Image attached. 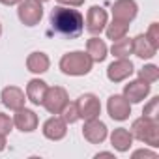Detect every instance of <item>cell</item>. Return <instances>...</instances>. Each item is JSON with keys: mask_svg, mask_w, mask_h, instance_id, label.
I'll list each match as a JSON object with an SVG mask.
<instances>
[{"mask_svg": "<svg viewBox=\"0 0 159 159\" xmlns=\"http://www.w3.org/2000/svg\"><path fill=\"white\" fill-rule=\"evenodd\" d=\"M51 26L54 28V32L66 38H77L84 28V19L79 10L58 6L51 13Z\"/></svg>", "mask_w": 159, "mask_h": 159, "instance_id": "6da1fadb", "label": "cell"}, {"mask_svg": "<svg viewBox=\"0 0 159 159\" xmlns=\"http://www.w3.org/2000/svg\"><path fill=\"white\" fill-rule=\"evenodd\" d=\"M92 58L88 56V52L84 51H73L67 52L60 58V69L64 75H71V77H83L88 75L92 71Z\"/></svg>", "mask_w": 159, "mask_h": 159, "instance_id": "7a4b0ae2", "label": "cell"}, {"mask_svg": "<svg viewBox=\"0 0 159 159\" xmlns=\"http://www.w3.org/2000/svg\"><path fill=\"white\" fill-rule=\"evenodd\" d=\"M131 135H133V139H137L152 148H157L159 146V120H152L146 116L137 118L131 125Z\"/></svg>", "mask_w": 159, "mask_h": 159, "instance_id": "3957f363", "label": "cell"}, {"mask_svg": "<svg viewBox=\"0 0 159 159\" xmlns=\"http://www.w3.org/2000/svg\"><path fill=\"white\" fill-rule=\"evenodd\" d=\"M17 15L25 26H36L43 17V6L38 0H21Z\"/></svg>", "mask_w": 159, "mask_h": 159, "instance_id": "277c9868", "label": "cell"}, {"mask_svg": "<svg viewBox=\"0 0 159 159\" xmlns=\"http://www.w3.org/2000/svg\"><path fill=\"white\" fill-rule=\"evenodd\" d=\"M67 101H69V96H67V92H66L62 86H51V88H47L41 105L45 107L47 112H51V114H60Z\"/></svg>", "mask_w": 159, "mask_h": 159, "instance_id": "5b68a950", "label": "cell"}, {"mask_svg": "<svg viewBox=\"0 0 159 159\" xmlns=\"http://www.w3.org/2000/svg\"><path fill=\"white\" fill-rule=\"evenodd\" d=\"M77 112H79V120H94V118H99L101 114V103L98 99V96L94 94H84L81 96L77 101Z\"/></svg>", "mask_w": 159, "mask_h": 159, "instance_id": "8992f818", "label": "cell"}, {"mask_svg": "<svg viewBox=\"0 0 159 159\" xmlns=\"http://www.w3.org/2000/svg\"><path fill=\"white\" fill-rule=\"evenodd\" d=\"M107 111H109V116L116 122H124L129 118L131 114V103L122 96V94H114L109 98L107 101Z\"/></svg>", "mask_w": 159, "mask_h": 159, "instance_id": "52a82bcc", "label": "cell"}, {"mask_svg": "<svg viewBox=\"0 0 159 159\" xmlns=\"http://www.w3.org/2000/svg\"><path fill=\"white\" fill-rule=\"evenodd\" d=\"M133 71H135V67L129 58H118L107 67V77L111 83H122L127 77L133 75Z\"/></svg>", "mask_w": 159, "mask_h": 159, "instance_id": "ba28073f", "label": "cell"}, {"mask_svg": "<svg viewBox=\"0 0 159 159\" xmlns=\"http://www.w3.org/2000/svg\"><path fill=\"white\" fill-rule=\"evenodd\" d=\"M11 120H13V125H15L19 131H23V133H32V131H36V129H38V124H39V122H38V114H36L34 111L26 109V107L17 109Z\"/></svg>", "mask_w": 159, "mask_h": 159, "instance_id": "9c48e42d", "label": "cell"}, {"mask_svg": "<svg viewBox=\"0 0 159 159\" xmlns=\"http://www.w3.org/2000/svg\"><path fill=\"white\" fill-rule=\"evenodd\" d=\"M109 135V129L107 125L99 120V118H94V120H86L84 122V127H83V137L90 142V144H101Z\"/></svg>", "mask_w": 159, "mask_h": 159, "instance_id": "30bf717a", "label": "cell"}, {"mask_svg": "<svg viewBox=\"0 0 159 159\" xmlns=\"http://www.w3.org/2000/svg\"><path fill=\"white\" fill-rule=\"evenodd\" d=\"M107 26V11L101 6H92L86 13V30L94 36L101 34Z\"/></svg>", "mask_w": 159, "mask_h": 159, "instance_id": "8fae6325", "label": "cell"}, {"mask_svg": "<svg viewBox=\"0 0 159 159\" xmlns=\"http://www.w3.org/2000/svg\"><path fill=\"white\" fill-rule=\"evenodd\" d=\"M139 6L135 0H116L112 4V19L116 21H124V23H131L137 17Z\"/></svg>", "mask_w": 159, "mask_h": 159, "instance_id": "7c38bea8", "label": "cell"}, {"mask_svg": "<svg viewBox=\"0 0 159 159\" xmlns=\"http://www.w3.org/2000/svg\"><path fill=\"white\" fill-rule=\"evenodd\" d=\"M0 99H2V105L6 109H11V111H17L21 107H25L26 103V96L21 88L17 86H6L0 94Z\"/></svg>", "mask_w": 159, "mask_h": 159, "instance_id": "4fadbf2b", "label": "cell"}, {"mask_svg": "<svg viewBox=\"0 0 159 159\" xmlns=\"http://www.w3.org/2000/svg\"><path fill=\"white\" fill-rule=\"evenodd\" d=\"M150 94V84L137 79V81H131L129 84L124 86V98L129 101V103H140L144 98H148Z\"/></svg>", "mask_w": 159, "mask_h": 159, "instance_id": "5bb4252c", "label": "cell"}, {"mask_svg": "<svg viewBox=\"0 0 159 159\" xmlns=\"http://www.w3.org/2000/svg\"><path fill=\"white\" fill-rule=\"evenodd\" d=\"M43 135L49 140H62L67 133V124L62 120V116H52L43 124Z\"/></svg>", "mask_w": 159, "mask_h": 159, "instance_id": "9a60e30c", "label": "cell"}, {"mask_svg": "<svg viewBox=\"0 0 159 159\" xmlns=\"http://www.w3.org/2000/svg\"><path fill=\"white\" fill-rule=\"evenodd\" d=\"M131 41H133V54H137L139 58L150 60V58H153V56L157 54V47H155L144 34L137 36V38L131 39Z\"/></svg>", "mask_w": 159, "mask_h": 159, "instance_id": "2e32d148", "label": "cell"}, {"mask_svg": "<svg viewBox=\"0 0 159 159\" xmlns=\"http://www.w3.org/2000/svg\"><path fill=\"white\" fill-rule=\"evenodd\" d=\"M111 144L116 152H129V148L133 146V135L129 129L125 127H118L111 133Z\"/></svg>", "mask_w": 159, "mask_h": 159, "instance_id": "e0dca14e", "label": "cell"}, {"mask_svg": "<svg viewBox=\"0 0 159 159\" xmlns=\"http://www.w3.org/2000/svg\"><path fill=\"white\" fill-rule=\"evenodd\" d=\"M47 83L41 81V79H32V81L26 84V99L34 105H41L45 92H47Z\"/></svg>", "mask_w": 159, "mask_h": 159, "instance_id": "ac0fdd59", "label": "cell"}, {"mask_svg": "<svg viewBox=\"0 0 159 159\" xmlns=\"http://www.w3.org/2000/svg\"><path fill=\"white\" fill-rule=\"evenodd\" d=\"M49 66H51V60H49V56H47L45 52H41V51L30 52L28 58H26V67H28V71H32V73H36V75L45 73V71L49 69Z\"/></svg>", "mask_w": 159, "mask_h": 159, "instance_id": "d6986e66", "label": "cell"}, {"mask_svg": "<svg viewBox=\"0 0 159 159\" xmlns=\"http://www.w3.org/2000/svg\"><path fill=\"white\" fill-rule=\"evenodd\" d=\"M86 52H88V56L92 58V62H103V60L107 58L109 49H107V45H105L103 39H99V38H90V39L86 41Z\"/></svg>", "mask_w": 159, "mask_h": 159, "instance_id": "ffe728a7", "label": "cell"}, {"mask_svg": "<svg viewBox=\"0 0 159 159\" xmlns=\"http://www.w3.org/2000/svg\"><path fill=\"white\" fill-rule=\"evenodd\" d=\"M127 30H129V23L116 21V19H112V23H111V25L107 23V26H105L107 38L112 39V41H118V39L125 38V36H127Z\"/></svg>", "mask_w": 159, "mask_h": 159, "instance_id": "44dd1931", "label": "cell"}, {"mask_svg": "<svg viewBox=\"0 0 159 159\" xmlns=\"http://www.w3.org/2000/svg\"><path fill=\"white\" fill-rule=\"evenodd\" d=\"M111 52L116 58H129V54H133V41L127 39V38H122L118 41H112Z\"/></svg>", "mask_w": 159, "mask_h": 159, "instance_id": "7402d4cb", "label": "cell"}, {"mask_svg": "<svg viewBox=\"0 0 159 159\" xmlns=\"http://www.w3.org/2000/svg\"><path fill=\"white\" fill-rule=\"evenodd\" d=\"M139 79H140V81H144V83H148V84L157 83V81H159V67L153 66V64L144 66V67L139 71Z\"/></svg>", "mask_w": 159, "mask_h": 159, "instance_id": "603a6c76", "label": "cell"}, {"mask_svg": "<svg viewBox=\"0 0 159 159\" xmlns=\"http://www.w3.org/2000/svg\"><path fill=\"white\" fill-rule=\"evenodd\" d=\"M60 114H62V120H64L66 124H75V122L79 120L77 103H75V101H73V103H71V101H67V103H66V107L62 109V112H60Z\"/></svg>", "mask_w": 159, "mask_h": 159, "instance_id": "cb8c5ba5", "label": "cell"}, {"mask_svg": "<svg viewBox=\"0 0 159 159\" xmlns=\"http://www.w3.org/2000/svg\"><path fill=\"white\" fill-rule=\"evenodd\" d=\"M142 116L152 118V120H159V98H153V99H150L148 105H144Z\"/></svg>", "mask_w": 159, "mask_h": 159, "instance_id": "d4e9b609", "label": "cell"}, {"mask_svg": "<svg viewBox=\"0 0 159 159\" xmlns=\"http://www.w3.org/2000/svg\"><path fill=\"white\" fill-rule=\"evenodd\" d=\"M13 129V120L4 114V112H0V135H10Z\"/></svg>", "mask_w": 159, "mask_h": 159, "instance_id": "484cf974", "label": "cell"}, {"mask_svg": "<svg viewBox=\"0 0 159 159\" xmlns=\"http://www.w3.org/2000/svg\"><path fill=\"white\" fill-rule=\"evenodd\" d=\"M144 36H146V38H148V39L159 49V25H157V23H152L150 28H148V32H146Z\"/></svg>", "mask_w": 159, "mask_h": 159, "instance_id": "4316f807", "label": "cell"}, {"mask_svg": "<svg viewBox=\"0 0 159 159\" xmlns=\"http://www.w3.org/2000/svg\"><path fill=\"white\" fill-rule=\"evenodd\" d=\"M60 6H67V8H79L84 4V0H56Z\"/></svg>", "mask_w": 159, "mask_h": 159, "instance_id": "83f0119b", "label": "cell"}, {"mask_svg": "<svg viewBox=\"0 0 159 159\" xmlns=\"http://www.w3.org/2000/svg\"><path fill=\"white\" fill-rule=\"evenodd\" d=\"M139 157H150V159H155L157 153H155V152H148V150H137V152H133V159H139Z\"/></svg>", "mask_w": 159, "mask_h": 159, "instance_id": "f1b7e54d", "label": "cell"}, {"mask_svg": "<svg viewBox=\"0 0 159 159\" xmlns=\"http://www.w3.org/2000/svg\"><path fill=\"white\" fill-rule=\"evenodd\" d=\"M19 2H21V0H0V4H4V6H15Z\"/></svg>", "mask_w": 159, "mask_h": 159, "instance_id": "f546056e", "label": "cell"}, {"mask_svg": "<svg viewBox=\"0 0 159 159\" xmlns=\"http://www.w3.org/2000/svg\"><path fill=\"white\" fill-rule=\"evenodd\" d=\"M6 148V135H0V152H4Z\"/></svg>", "mask_w": 159, "mask_h": 159, "instance_id": "4dcf8cb0", "label": "cell"}, {"mask_svg": "<svg viewBox=\"0 0 159 159\" xmlns=\"http://www.w3.org/2000/svg\"><path fill=\"white\" fill-rule=\"evenodd\" d=\"M96 157H98V159H99V157H112V153H109V152H101V153H98Z\"/></svg>", "mask_w": 159, "mask_h": 159, "instance_id": "1f68e13d", "label": "cell"}, {"mask_svg": "<svg viewBox=\"0 0 159 159\" xmlns=\"http://www.w3.org/2000/svg\"><path fill=\"white\" fill-rule=\"evenodd\" d=\"M38 2H41V4H43V2H49V0H38Z\"/></svg>", "mask_w": 159, "mask_h": 159, "instance_id": "d6a6232c", "label": "cell"}, {"mask_svg": "<svg viewBox=\"0 0 159 159\" xmlns=\"http://www.w3.org/2000/svg\"><path fill=\"white\" fill-rule=\"evenodd\" d=\"M0 36H2V25H0Z\"/></svg>", "mask_w": 159, "mask_h": 159, "instance_id": "836d02e7", "label": "cell"}]
</instances>
